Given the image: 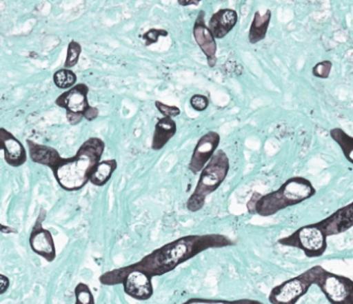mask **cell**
<instances>
[{
    "mask_svg": "<svg viewBox=\"0 0 353 304\" xmlns=\"http://www.w3.org/2000/svg\"><path fill=\"white\" fill-rule=\"evenodd\" d=\"M231 245H233L232 240L223 234L183 236L152 250L137 263L128 265L123 269L142 271L154 278L171 272L205 250Z\"/></svg>",
    "mask_w": 353,
    "mask_h": 304,
    "instance_id": "1",
    "label": "cell"
},
{
    "mask_svg": "<svg viewBox=\"0 0 353 304\" xmlns=\"http://www.w3.org/2000/svg\"><path fill=\"white\" fill-rule=\"evenodd\" d=\"M104 141L92 136L82 143L74 156L63 157L52 170L57 183L65 192H77L90 182V175L104 154Z\"/></svg>",
    "mask_w": 353,
    "mask_h": 304,
    "instance_id": "2",
    "label": "cell"
},
{
    "mask_svg": "<svg viewBox=\"0 0 353 304\" xmlns=\"http://www.w3.org/2000/svg\"><path fill=\"white\" fill-rule=\"evenodd\" d=\"M316 188L307 178L301 176L287 179L278 190L260 194L255 192L247 204L251 214L272 216L291 206H296L315 196Z\"/></svg>",
    "mask_w": 353,
    "mask_h": 304,
    "instance_id": "3",
    "label": "cell"
},
{
    "mask_svg": "<svg viewBox=\"0 0 353 304\" xmlns=\"http://www.w3.org/2000/svg\"><path fill=\"white\" fill-rule=\"evenodd\" d=\"M230 161L223 149H218L205 167L200 172L199 180L195 190L187 201V209L197 212L203 208L206 198L216 192L228 176Z\"/></svg>",
    "mask_w": 353,
    "mask_h": 304,
    "instance_id": "4",
    "label": "cell"
},
{
    "mask_svg": "<svg viewBox=\"0 0 353 304\" xmlns=\"http://www.w3.org/2000/svg\"><path fill=\"white\" fill-rule=\"evenodd\" d=\"M88 93L90 87L88 85L77 83L55 99V105L65 110L68 122L71 125H77L83 119L94 121L100 115V110L90 105Z\"/></svg>",
    "mask_w": 353,
    "mask_h": 304,
    "instance_id": "5",
    "label": "cell"
},
{
    "mask_svg": "<svg viewBox=\"0 0 353 304\" xmlns=\"http://www.w3.org/2000/svg\"><path fill=\"white\" fill-rule=\"evenodd\" d=\"M323 267L320 265L307 269L305 272L272 287L268 295L272 304H296L305 295L312 285H315Z\"/></svg>",
    "mask_w": 353,
    "mask_h": 304,
    "instance_id": "6",
    "label": "cell"
},
{
    "mask_svg": "<svg viewBox=\"0 0 353 304\" xmlns=\"http://www.w3.org/2000/svg\"><path fill=\"white\" fill-rule=\"evenodd\" d=\"M278 242L281 245L303 250L309 258L321 256L327 248L325 235L314 223L299 227L287 237L279 239Z\"/></svg>",
    "mask_w": 353,
    "mask_h": 304,
    "instance_id": "7",
    "label": "cell"
},
{
    "mask_svg": "<svg viewBox=\"0 0 353 304\" xmlns=\"http://www.w3.org/2000/svg\"><path fill=\"white\" fill-rule=\"evenodd\" d=\"M315 285L330 304H353V281L349 277L322 268Z\"/></svg>",
    "mask_w": 353,
    "mask_h": 304,
    "instance_id": "8",
    "label": "cell"
},
{
    "mask_svg": "<svg viewBox=\"0 0 353 304\" xmlns=\"http://www.w3.org/2000/svg\"><path fill=\"white\" fill-rule=\"evenodd\" d=\"M46 216V210L41 208L36 223L30 232V245L34 254H38L47 262L52 263L57 259V248H55L52 234L49 230L43 227V221Z\"/></svg>",
    "mask_w": 353,
    "mask_h": 304,
    "instance_id": "9",
    "label": "cell"
},
{
    "mask_svg": "<svg viewBox=\"0 0 353 304\" xmlns=\"http://www.w3.org/2000/svg\"><path fill=\"white\" fill-rule=\"evenodd\" d=\"M220 142V134L214 130H210L203 136H200L195 148H194L193 153H192L189 165H188L192 173L197 174L201 172L214 152L218 150Z\"/></svg>",
    "mask_w": 353,
    "mask_h": 304,
    "instance_id": "10",
    "label": "cell"
},
{
    "mask_svg": "<svg viewBox=\"0 0 353 304\" xmlns=\"http://www.w3.org/2000/svg\"><path fill=\"white\" fill-rule=\"evenodd\" d=\"M193 37L197 45H199L202 53L205 55L206 61H208L210 68H214L216 65V39L208 28V24L205 23V12L199 10L196 17L195 22L193 26Z\"/></svg>",
    "mask_w": 353,
    "mask_h": 304,
    "instance_id": "11",
    "label": "cell"
},
{
    "mask_svg": "<svg viewBox=\"0 0 353 304\" xmlns=\"http://www.w3.org/2000/svg\"><path fill=\"white\" fill-rule=\"evenodd\" d=\"M325 237L344 233L353 227V203L338 209L330 216L314 223Z\"/></svg>",
    "mask_w": 353,
    "mask_h": 304,
    "instance_id": "12",
    "label": "cell"
},
{
    "mask_svg": "<svg viewBox=\"0 0 353 304\" xmlns=\"http://www.w3.org/2000/svg\"><path fill=\"white\" fill-rule=\"evenodd\" d=\"M0 151H3L6 163L10 167H21L28 159L23 143L5 128H0Z\"/></svg>",
    "mask_w": 353,
    "mask_h": 304,
    "instance_id": "13",
    "label": "cell"
},
{
    "mask_svg": "<svg viewBox=\"0 0 353 304\" xmlns=\"http://www.w3.org/2000/svg\"><path fill=\"white\" fill-rule=\"evenodd\" d=\"M239 22V14L232 8L216 10L208 21V28L216 39H222L229 34Z\"/></svg>",
    "mask_w": 353,
    "mask_h": 304,
    "instance_id": "14",
    "label": "cell"
},
{
    "mask_svg": "<svg viewBox=\"0 0 353 304\" xmlns=\"http://www.w3.org/2000/svg\"><path fill=\"white\" fill-rule=\"evenodd\" d=\"M26 144H28L30 159L34 163L49 168L51 171L59 165V161L63 159L61 153L54 147L39 144L32 140L26 141Z\"/></svg>",
    "mask_w": 353,
    "mask_h": 304,
    "instance_id": "15",
    "label": "cell"
},
{
    "mask_svg": "<svg viewBox=\"0 0 353 304\" xmlns=\"http://www.w3.org/2000/svg\"><path fill=\"white\" fill-rule=\"evenodd\" d=\"M177 124L172 118L163 117L158 120L152 134V149L160 151L176 134Z\"/></svg>",
    "mask_w": 353,
    "mask_h": 304,
    "instance_id": "16",
    "label": "cell"
},
{
    "mask_svg": "<svg viewBox=\"0 0 353 304\" xmlns=\"http://www.w3.org/2000/svg\"><path fill=\"white\" fill-rule=\"evenodd\" d=\"M272 16L270 10H266L263 14L259 10H256L253 20L250 25L249 34H248V41L251 45H256L265 39L268 28H270V21H272Z\"/></svg>",
    "mask_w": 353,
    "mask_h": 304,
    "instance_id": "17",
    "label": "cell"
},
{
    "mask_svg": "<svg viewBox=\"0 0 353 304\" xmlns=\"http://www.w3.org/2000/svg\"><path fill=\"white\" fill-rule=\"evenodd\" d=\"M117 169V159H104V161H101L100 163L96 165L94 171H92V175H90V183L99 186V188L106 185V184L110 181Z\"/></svg>",
    "mask_w": 353,
    "mask_h": 304,
    "instance_id": "18",
    "label": "cell"
},
{
    "mask_svg": "<svg viewBox=\"0 0 353 304\" xmlns=\"http://www.w3.org/2000/svg\"><path fill=\"white\" fill-rule=\"evenodd\" d=\"M330 136L340 146L341 150H342L343 154L346 157L347 161L350 163H353V136L347 134L341 128H332L330 130Z\"/></svg>",
    "mask_w": 353,
    "mask_h": 304,
    "instance_id": "19",
    "label": "cell"
},
{
    "mask_svg": "<svg viewBox=\"0 0 353 304\" xmlns=\"http://www.w3.org/2000/svg\"><path fill=\"white\" fill-rule=\"evenodd\" d=\"M53 82L57 88L68 90L77 84V76L72 70L68 68H61L57 70L53 74Z\"/></svg>",
    "mask_w": 353,
    "mask_h": 304,
    "instance_id": "20",
    "label": "cell"
},
{
    "mask_svg": "<svg viewBox=\"0 0 353 304\" xmlns=\"http://www.w3.org/2000/svg\"><path fill=\"white\" fill-rule=\"evenodd\" d=\"M181 304H264L258 300L254 299H239V300H225V299H210V298H191Z\"/></svg>",
    "mask_w": 353,
    "mask_h": 304,
    "instance_id": "21",
    "label": "cell"
},
{
    "mask_svg": "<svg viewBox=\"0 0 353 304\" xmlns=\"http://www.w3.org/2000/svg\"><path fill=\"white\" fill-rule=\"evenodd\" d=\"M82 53V47L78 41H71L68 45L67 56H65V68L72 70L79 62L80 55Z\"/></svg>",
    "mask_w": 353,
    "mask_h": 304,
    "instance_id": "22",
    "label": "cell"
},
{
    "mask_svg": "<svg viewBox=\"0 0 353 304\" xmlns=\"http://www.w3.org/2000/svg\"><path fill=\"white\" fill-rule=\"evenodd\" d=\"M75 304H96L94 294L86 283H79L74 290Z\"/></svg>",
    "mask_w": 353,
    "mask_h": 304,
    "instance_id": "23",
    "label": "cell"
},
{
    "mask_svg": "<svg viewBox=\"0 0 353 304\" xmlns=\"http://www.w3.org/2000/svg\"><path fill=\"white\" fill-rule=\"evenodd\" d=\"M168 31L165 29L150 28L142 34V39L144 41V45L146 47H150V45L158 43L160 37H168Z\"/></svg>",
    "mask_w": 353,
    "mask_h": 304,
    "instance_id": "24",
    "label": "cell"
},
{
    "mask_svg": "<svg viewBox=\"0 0 353 304\" xmlns=\"http://www.w3.org/2000/svg\"><path fill=\"white\" fill-rule=\"evenodd\" d=\"M332 62L330 60H322V61L317 62L315 65L312 68V74L315 78L325 79L330 78V72H332Z\"/></svg>",
    "mask_w": 353,
    "mask_h": 304,
    "instance_id": "25",
    "label": "cell"
},
{
    "mask_svg": "<svg viewBox=\"0 0 353 304\" xmlns=\"http://www.w3.org/2000/svg\"><path fill=\"white\" fill-rule=\"evenodd\" d=\"M154 105H156L157 110L162 114L163 117L172 118L173 119V118L177 117L181 114V109L176 105H167V103L160 101H154Z\"/></svg>",
    "mask_w": 353,
    "mask_h": 304,
    "instance_id": "26",
    "label": "cell"
},
{
    "mask_svg": "<svg viewBox=\"0 0 353 304\" xmlns=\"http://www.w3.org/2000/svg\"><path fill=\"white\" fill-rule=\"evenodd\" d=\"M190 105L195 111L203 112L210 105V99L206 95L197 93V94L192 95L191 99H190Z\"/></svg>",
    "mask_w": 353,
    "mask_h": 304,
    "instance_id": "27",
    "label": "cell"
},
{
    "mask_svg": "<svg viewBox=\"0 0 353 304\" xmlns=\"http://www.w3.org/2000/svg\"><path fill=\"white\" fill-rule=\"evenodd\" d=\"M11 281L7 275L0 273V295L7 293L9 291Z\"/></svg>",
    "mask_w": 353,
    "mask_h": 304,
    "instance_id": "28",
    "label": "cell"
},
{
    "mask_svg": "<svg viewBox=\"0 0 353 304\" xmlns=\"http://www.w3.org/2000/svg\"><path fill=\"white\" fill-rule=\"evenodd\" d=\"M177 3H179V6L185 8V6H198V4L200 3V1L199 0H197V1H196V0H194V1H192V0H179V1H177Z\"/></svg>",
    "mask_w": 353,
    "mask_h": 304,
    "instance_id": "29",
    "label": "cell"
}]
</instances>
